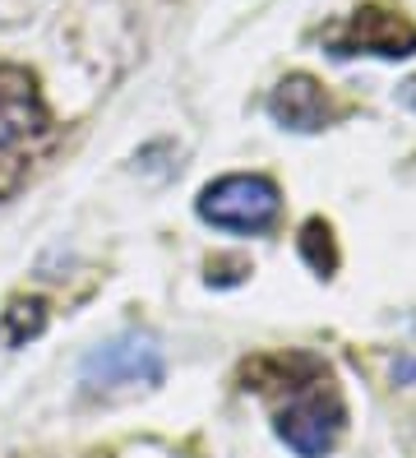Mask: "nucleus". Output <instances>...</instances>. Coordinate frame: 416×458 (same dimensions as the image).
Instances as JSON below:
<instances>
[{"label": "nucleus", "instance_id": "1", "mask_svg": "<svg viewBox=\"0 0 416 458\" xmlns=\"http://www.w3.org/2000/svg\"><path fill=\"white\" fill-rule=\"evenodd\" d=\"M343 426H347V408L338 389H333V380L324 370L310 366V375L296 385H287L283 403H277L273 412V430L277 440H283L292 454L301 458H328L333 449H338L343 440Z\"/></svg>", "mask_w": 416, "mask_h": 458}, {"label": "nucleus", "instance_id": "2", "mask_svg": "<svg viewBox=\"0 0 416 458\" xmlns=\"http://www.w3.org/2000/svg\"><path fill=\"white\" fill-rule=\"evenodd\" d=\"M51 134V112L38 79L23 65L0 61V195L23 176L33 148Z\"/></svg>", "mask_w": 416, "mask_h": 458}, {"label": "nucleus", "instance_id": "3", "mask_svg": "<svg viewBox=\"0 0 416 458\" xmlns=\"http://www.w3.org/2000/svg\"><path fill=\"white\" fill-rule=\"evenodd\" d=\"M194 213L217 232L264 236L277 223V213H283V191H277V181L259 172H232L204 185L200 199H194Z\"/></svg>", "mask_w": 416, "mask_h": 458}, {"label": "nucleus", "instance_id": "4", "mask_svg": "<svg viewBox=\"0 0 416 458\" xmlns=\"http://www.w3.org/2000/svg\"><path fill=\"white\" fill-rule=\"evenodd\" d=\"M166 375V357L149 334H116L98 343L79 366L83 394H125V389H157Z\"/></svg>", "mask_w": 416, "mask_h": 458}, {"label": "nucleus", "instance_id": "5", "mask_svg": "<svg viewBox=\"0 0 416 458\" xmlns=\"http://www.w3.org/2000/svg\"><path fill=\"white\" fill-rule=\"evenodd\" d=\"M333 51L338 56H384V61H398L416 51V29L403 14H388V10H356L338 33H333Z\"/></svg>", "mask_w": 416, "mask_h": 458}, {"label": "nucleus", "instance_id": "6", "mask_svg": "<svg viewBox=\"0 0 416 458\" xmlns=\"http://www.w3.org/2000/svg\"><path fill=\"white\" fill-rule=\"evenodd\" d=\"M268 112L283 130H324L333 121V102L310 74H287L283 84L273 89Z\"/></svg>", "mask_w": 416, "mask_h": 458}, {"label": "nucleus", "instance_id": "7", "mask_svg": "<svg viewBox=\"0 0 416 458\" xmlns=\"http://www.w3.org/2000/svg\"><path fill=\"white\" fill-rule=\"evenodd\" d=\"M42 329H47V301H38V296H14L0 310V347H28Z\"/></svg>", "mask_w": 416, "mask_h": 458}, {"label": "nucleus", "instance_id": "8", "mask_svg": "<svg viewBox=\"0 0 416 458\" xmlns=\"http://www.w3.org/2000/svg\"><path fill=\"white\" fill-rule=\"evenodd\" d=\"M301 255L310 259V268L315 274H333V264H338V250H333V232H328V223H305V232H301Z\"/></svg>", "mask_w": 416, "mask_h": 458}]
</instances>
